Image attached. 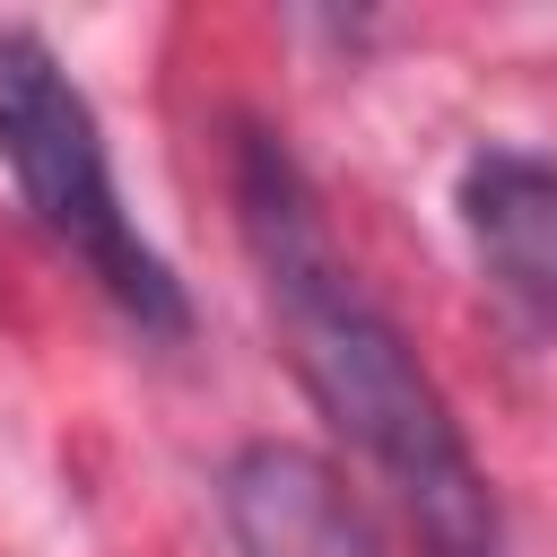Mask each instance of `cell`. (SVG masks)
<instances>
[{
  "mask_svg": "<svg viewBox=\"0 0 557 557\" xmlns=\"http://www.w3.org/2000/svg\"><path fill=\"white\" fill-rule=\"evenodd\" d=\"M461 235L496 296L557 339V157L531 148H479L461 165Z\"/></svg>",
  "mask_w": 557,
  "mask_h": 557,
  "instance_id": "3",
  "label": "cell"
},
{
  "mask_svg": "<svg viewBox=\"0 0 557 557\" xmlns=\"http://www.w3.org/2000/svg\"><path fill=\"white\" fill-rule=\"evenodd\" d=\"M235 226H244V252L261 270L270 322L287 339V366L305 374L322 418L400 487L426 548L435 557H505L496 496H487L435 374L418 366L400 322L366 296V278L348 270V252L322 226L305 165L270 131L235 139Z\"/></svg>",
  "mask_w": 557,
  "mask_h": 557,
  "instance_id": "1",
  "label": "cell"
},
{
  "mask_svg": "<svg viewBox=\"0 0 557 557\" xmlns=\"http://www.w3.org/2000/svg\"><path fill=\"white\" fill-rule=\"evenodd\" d=\"M218 505L244 557H383L339 479L296 444H244L218 479Z\"/></svg>",
  "mask_w": 557,
  "mask_h": 557,
  "instance_id": "4",
  "label": "cell"
},
{
  "mask_svg": "<svg viewBox=\"0 0 557 557\" xmlns=\"http://www.w3.org/2000/svg\"><path fill=\"white\" fill-rule=\"evenodd\" d=\"M0 165L26 200V218L70 252L87 261V278L148 331V339H183L191 331V305H183V278L139 244L122 191H113V157H104V131H96V104L78 96V78L52 61L44 35L9 26L0 35Z\"/></svg>",
  "mask_w": 557,
  "mask_h": 557,
  "instance_id": "2",
  "label": "cell"
}]
</instances>
